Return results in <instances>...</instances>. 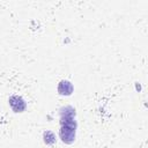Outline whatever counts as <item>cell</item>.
Here are the masks:
<instances>
[{
    "mask_svg": "<svg viewBox=\"0 0 148 148\" xmlns=\"http://www.w3.org/2000/svg\"><path fill=\"white\" fill-rule=\"evenodd\" d=\"M44 142L46 145H53L56 142V138H54V135H53L52 132H49L47 131V132L44 133Z\"/></svg>",
    "mask_w": 148,
    "mask_h": 148,
    "instance_id": "obj_4",
    "label": "cell"
},
{
    "mask_svg": "<svg viewBox=\"0 0 148 148\" xmlns=\"http://www.w3.org/2000/svg\"><path fill=\"white\" fill-rule=\"evenodd\" d=\"M73 90H74L73 84L69 81H67V80H61L59 82V84H58V92L60 95L69 96V95H72Z\"/></svg>",
    "mask_w": 148,
    "mask_h": 148,
    "instance_id": "obj_3",
    "label": "cell"
},
{
    "mask_svg": "<svg viewBox=\"0 0 148 148\" xmlns=\"http://www.w3.org/2000/svg\"><path fill=\"white\" fill-rule=\"evenodd\" d=\"M8 102H9V105L14 112H23L27 109V104H25L24 99L18 95L10 96Z\"/></svg>",
    "mask_w": 148,
    "mask_h": 148,
    "instance_id": "obj_2",
    "label": "cell"
},
{
    "mask_svg": "<svg viewBox=\"0 0 148 148\" xmlns=\"http://www.w3.org/2000/svg\"><path fill=\"white\" fill-rule=\"evenodd\" d=\"M76 134V120L75 110L72 106H65L60 110V131L59 136L62 142L71 145L75 140Z\"/></svg>",
    "mask_w": 148,
    "mask_h": 148,
    "instance_id": "obj_1",
    "label": "cell"
}]
</instances>
